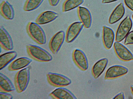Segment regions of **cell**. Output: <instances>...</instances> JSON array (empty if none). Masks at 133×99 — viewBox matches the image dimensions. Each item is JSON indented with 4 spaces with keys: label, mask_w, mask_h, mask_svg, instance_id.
Segmentation results:
<instances>
[{
    "label": "cell",
    "mask_w": 133,
    "mask_h": 99,
    "mask_svg": "<svg viewBox=\"0 0 133 99\" xmlns=\"http://www.w3.org/2000/svg\"><path fill=\"white\" fill-rule=\"evenodd\" d=\"M84 0H66L63 3L62 7L63 12H66L78 7L82 4Z\"/></svg>",
    "instance_id": "cell-22"
},
{
    "label": "cell",
    "mask_w": 133,
    "mask_h": 99,
    "mask_svg": "<svg viewBox=\"0 0 133 99\" xmlns=\"http://www.w3.org/2000/svg\"><path fill=\"white\" fill-rule=\"evenodd\" d=\"M65 36L64 31H60L54 34L50 39L49 47L53 54H55L58 51L64 42Z\"/></svg>",
    "instance_id": "cell-6"
},
{
    "label": "cell",
    "mask_w": 133,
    "mask_h": 99,
    "mask_svg": "<svg viewBox=\"0 0 133 99\" xmlns=\"http://www.w3.org/2000/svg\"><path fill=\"white\" fill-rule=\"evenodd\" d=\"M51 98L56 99H76V97L68 89L59 87L51 92L49 94Z\"/></svg>",
    "instance_id": "cell-15"
},
{
    "label": "cell",
    "mask_w": 133,
    "mask_h": 99,
    "mask_svg": "<svg viewBox=\"0 0 133 99\" xmlns=\"http://www.w3.org/2000/svg\"><path fill=\"white\" fill-rule=\"evenodd\" d=\"M44 0H26L23 6V9L26 12L33 10L38 8Z\"/></svg>",
    "instance_id": "cell-23"
},
{
    "label": "cell",
    "mask_w": 133,
    "mask_h": 99,
    "mask_svg": "<svg viewBox=\"0 0 133 99\" xmlns=\"http://www.w3.org/2000/svg\"><path fill=\"white\" fill-rule=\"evenodd\" d=\"M124 44L125 45L133 44V30L129 32L125 38Z\"/></svg>",
    "instance_id": "cell-24"
},
{
    "label": "cell",
    "mask_w": 133,
    "mask_h": 99,
    "mask_svg": "<svg viewBox=\"0 0 133 99\" xmlns=\"http://www.w3.org/2000/svg\"><path fill=\"white\" fill-rule=\"evenodd\" d=\"M15 89V86L6 76L3 73H0V91L10 92Z\"/></svg>",
    "instance_id": "cell-19"
},
{
    "label": "cell",
    "mask_w": 133,
    "mask_h": 99,
    "mask_svg": "<svg viewBox=\"0 0 133 99\" xmlns=\"http://www.w3.org/2000/svg\"><path fill=\"white\" fill-rule=\"evenodd\" d=\"M108 62L106 58L102 59L97 62L92 69V75L95 79H97L104 71Z\"/></svg>",
    "instance_id": "cell-18"
},
{
    "label": "cell",
    "mask_w": 133,
    "mask_h": 99,
    "mask_svg": "<svg viewBox=\"0 0 133 99\" xmlns=\"http://www.w3.org/2000/svg\"><path fill=\"white\" fill-rule=\"evenodd\" d=\"M15 51H9L0 55V70H1L13 60L17 56Z\"/></svg>",
    "instance_id": "cell-21"
},
{
    "label": "cell",
    "mask_w": 133,
    "mask_h": 99,
    "mask_svg": "<svg viewBox=\"0 0 133 99\" xmlns=\"http://www.w3.org/2000/svg\"><path fill=\"white\" fill-rule=\"evenodd\" d=\"M124 1L126 5L133 11V0H124Z\"/></svg>",
    "instance_id": "cell-26"
},
{
    "label": "cell",
    "mask_w": 133,
    "mask_h": 99,
    "mask_svg": "<svg viewBox=\"0 0 133 99\" xmlns=\"http://www.w3.org/2000/svg\"><path fill=\"white\" fill-rule=\"evenodd\" d=\"M83 25L81 22H76L71 23L68 27L65 36L66 42L68 43L72 42L81 31Z\"/></svg>",
    "instance_id": "cell-7"
},
{
    "label": "cell",
    "mask_w": 133,
    "mask_h": 99,
    "mask_svg": "<svg viewBox=\"0 0 133 99\" xmlns=\"http://www.w3.org/2000/svg\"><path fill=\"white\" fill-rule=\"evenodd\" d=\"M32 61L30 59L25 57H20L12 61L8 67L10 71L21 70L28 66Z\"/></svg>",
    "instance_id": "cell-13"
},
{
    "label": "cell",
    "mask_w": 133,
    "mask_h": 99,
    "mask_svg": "<svg viewBox=\"0 0 133 99\" xmlns=\"http://www.w3.org/2000/svg\"><path fill=\"white\" fill-rule=\"evenodd\" d=\"M102 38L103 45L107 49L112 47L114 39V34L110 28L104 26L103 27Z\"/></svg>",
    "instance_id": "cell-16"
},
{
    "label": "cell",
    "mask_w": 133,
    "mask_h": 99,
    "mask_svg": "<svg viewBox=\"0 0 133 99\" xmlns=\"http://www.w3.org/2000/svg\"><path fill=\"white\" fill-rule=\"evenodd\" d=\"M13 96L8 92H0V99H11Z\"/></svg>",
    "instance_id": "cell-25"
},
{
    "label": "cell",
    "mask_w": 133,
    "mask_h": 99,
    "mask_svg": "<svg viewBox=\"0 0 133 99\" xmlns=\"http://www.w3.org/2000/svg\"><path fill=\"white\" fill-rule=\"evenodd\" d=\"M26 30L30 37L37 43L43 45L46 43L45 34L39 25L35 22H29L26 26Z\"/></svg>",
    "instance_id": "cell-2"
},
{
    "label": "cell",
    "mask_w": 133,
    "mask_h": 99,
    "mask_svg": "<svg viewBox=\"0 0 133 99\" xmlns=\"http://www.w3.org/2000/svg\"><path fill=\"white\" fill-rule=\"evenodd\" d=\"M77 12L80 22L86 28H89L92 23V17L89 10L86 8L81 6L78 7Z\"/></svg>",
    "instance_id": "cell-12"
},
{
    "label": "cell",
    "mask_w": 133,
    "mask_h": 99,
    "mask_svg": "<svg viewBox=\"0 0 133 99\" xmlns=\"http://www.w3.org/2000/svg\"><path fill=\"white\" fill-rule=\"evenodd\" d=\"M131 92L133 94V85H132L131 86Z\"/></svg>",
    "instance_id": "cell-30"
},
{
    "label": "cell",
    "mask_w": 133,
    "mask_h": 99,
    "mask_svg": "<svg viewBox=\"0 0 133 99\" xmlns=\"http://www.w3.org/2000/svg\"><path fill=\"white\" fill-rule=\"evenodd\" d=\"M58 16V14L57 13L51 11H46L39 14L35 22L39 25L44 24L52 21Z\"/></svg>",
    "instance_id": "cell-14"
},
{
    "label": "cell",
    "mask_w": 133,
    "mask_h": 99,
    "mask_svg": "<svg viewBox=\"0 0 133 99\" xmlns=\"http://www.w3.org/2000/svg\"><path fill=\"white\" fill-rule=\"evenodd\" d=\"M31 66H28L20 70L16 74L14 78V84L17 93H21L26 89L29 81Z\"/></svg>",
    "instance_id": "cell-1"
},
{
    "label": "cell",
    "mask_w": 133,
    "mask_h": 99,
    "mask_svg": "<svg viewBox=\"0 0 133 99\" xmlns=\"http://www.w3.org/2000/svg\"><path fill=\"white\" fill-rule=\"evenodd\" d=\"M128 69L123 66L116 65L109 67L106 71L105 76V79L114 78L126 74Z\"/></svg>",
    "instance_id": "cell-11"
},
{
    "label": "cell",
    "mask_w": 133,
    "mask_h": 99,
    "mask_svg": "<svg viewBox=\"0 0 133 99\" xmlns=\"http://www.w3.org/2000/svg\"><path fill=\"white\" fill-rule=\"evenodd\" d=\"M46 77L48 83L52 86L57 87L67 86L71 83V80L66 76L59 74L49 72Z\"/></svg>",
    "instance_id": "cell-4"
},
{
    "label": "cell",
    "mask_w": 133,
    "mask_h": 99,
    "mask_svg": "<svg viewBox=\"0 0 133 99\" xmlns=\"http://www.w3.org/2000/svg\"><path fill=\"white\" fill-rule=\"evenodd\" d=\"M132 18H133V14L132 15Z\"/></svg>",
    "instance_id": "cell-31"
},
{
    "label": "cell",
    "mask_w": 133,
    "mask_h": 99,
    "mask_svg": "<svg viewBox=\"0 0 133 99\" xmlns=\"http://www.w3.org/2000/svg\"><path fill=\"white\" fill-rule=\"evenodd\" d=\"M113 99H124V94L121 92L113 98Z\"/></svg>",
    "instance_id": "cell-28"
},
{
    "label": "cell",
    "mask_w": 133,
    "mask_h": 99,
    "mask_svg": "<svg viewBox=\"0 0 133 99\" xmlns=\"http://www.w3.org/2000/svg\"><path fill=\"white\" fill-rule=\"evenodd\" d=\"M26 48L28 55L37 61L47 62L52 59V56L48 52L39 46L29 44L26 45Z\"/></svg>",
    "instance_id": "cell-3"
},
{
    "label": "cell",
    "mask_w": 133,
    "mask_h": 99,
    "mask_svg": "<svg viewBox=\"0 0 133 99\" xmlns=\"http://www.w3.org/2000/svg\"><path fill=\"white\" fill-rule=\"evenodd\" d=\"M125 12L123 3H121L115 8L109 17V22L114 24L119 20L124 15Z\"/></svg>",
    "instance_id": "cell-20"
},
{
    "label": "cell",
    "mask_w": 133,
    "mask_h": 99,
    "mask_svg": "<svg viewBox=\"0 0 133 99\" xmlns=\"http://www.w3.org/2000/svg\"><path fill=\"white\" fill-rule=\"evenodd\" d=\"M0 13L4 18L7 20H12L15 16L14 8L11 4L7 1H4L1 3Z\"/></svg>",
    "instance_id": "cell-17"
},
{
    "label": "cell",
    "mask_w": 133,
    "mask_h": 99,
    "mask_svg": "<svg viewBox=\"0 0 133 99\" xmlns=\"http://www.w3.org/2000/svg\"><path fill=\"white\" fill-rule=\"evenodd\" d=\"M0 46L3 49L10 51L13 49V40L7 30L3 26L0 28Z\"/></svg>",
    "instance_id": "cell-9"
},
{
    "label": "cell",
    "mask_w": 133,
    "mask_h": 99,
    "mask_svg": "<svg viewBox=\"0 0 133 99\" xmlns=\"http://www.w3.org/2000/svg\"><path fill=\"white\" fill-rule=\"evenodd\" d=\"M73 60L78 67L83 71L88 68V63L87 57L84 52L78 49L75 50L73 52Z\"/></svg>",
    "instance_id": "cell-8"
},
{
    "label": "cell",
    "mask_w": 133,
    "mask_h": 99,
    "mask_svg": "<svg viewBox=\"0 0 133 99\" xmlns=\"http://www.w3.org/2000/svg\"><path fill=\"white\" fill-rule=\"evenodd\" d=\"M50 5L52 6H55L58 4L60 0H48Z\"/></svg>",
    "instance_id": "cell-27"
},
{
    "label": "cell",
    "mask_w": 133,
    "mask_h": 99,
    "mask_svg": "<svg viewBox=\"0 0 133 99\" xmlns=\"http://www.w3.org/2000/svg\"><path fill=\"white\" fill-rule=\"evenodd\" d=\"M118 0H102V3H108L115 1Z\"/></svg>",
    "instance_id": "cell-29"
},
{
    "label": "cell",
    "mask_w": 133,
    "mask_h": 99,
    "mask_svg": "<svg viewBox=\"0 0 133 99\" xmlns=\"http://www.w3.org/2000/svg\"><path fill=\"white\" fill-rule=\"evenodd\" d=\"M115 52L119 58L125 61L133 60V55L125 46L119 42H116L114 44Z\"/></svg>",
    "instance_id": "cell-10"
},
{
    "label": "cell",
    "mask_w": 133,
    "mask_h": 99,
    "mask_svg": "<svg viewBox=\"0 0 133 99\" xmlns=\"http://www.w3.org/2000/svg\"><path fill=\"white\" fill-rule=\"evenodd\" d=\"M132 26V21L129 16H127L121 22L117 29L115 40L120 42L123 40L130 32Z\"/></svg>",
    "instance_id": "cell-5"
}]
</instances>
